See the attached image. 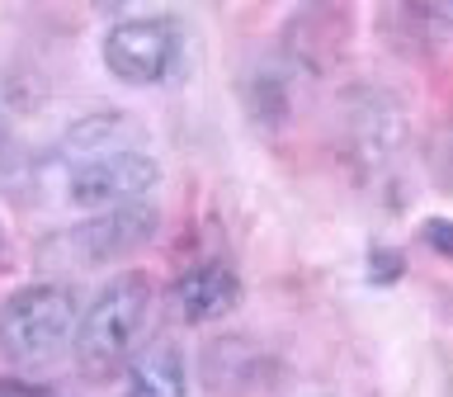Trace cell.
<instances>
[{
    "instance_id": "obj_3",
    "label": "cell",
    "mask_w": 453,
    "mask_h": 397,
    "mask_svg": "<svg viewBox=\"0 0 453 397\" xmlns=\"http://www.w3.org/2000/svg\"><path fill=\"white\" fill-rule=\"evenodd\" d=\"M76 293L66 284H28L0 307V350L14 364H52L76 336Z\"/></svg>"
},
{
    "instance_id": "obj_8",
    "label": "cell",
    "mask_w": 453,
    "mask_h": 397,
    "mask_svg": "<svg viewBox=\"0 0 453 397\" xmlns=\"http://www.w3.org/2000/svg\"><path fill=\"white\" fill-rule=\"evenodd\" d=\"M0 397H62V393L38 388V383H24V378H0Z\"/></svg>"
},
{
    "instance_id": "obj_10",
    "label": "cell",
    "mask_w": 453,
    "mask_h": 397,
    "mask_svg": "<svg viewBox=\"0 0 453 397\" xmlns=\"http://www.w3.org/2000/svg\"><path fill=\"white\" fill-rule=\"evenodd\" d=\"M0 156H5V119H0Z\"/></svg>"
},
{
    "instance_id": "obj_5",
    "label": "cell",
    "mask_w": 453,
    "mask_h": 397,
    "mask_svg": "<svg viewBox=\"0 0 453 397\" xmlns=\"http://www.w3.org/2000/svg\"><path fill=\"white\" fill-rule=\"evenodd\" d=\"M151 232H156V208L127 204V208H109V213H99L95 222L76 227V232H71V246H76L90 265H104L113 255L137 251Z\"/></svg>"
},
{
    "instance_id": "obj_4",
    "label": "cell",
    "mask_w": 453,
    "mask_h": 397,
    "mask_svg": "<svg viewBox=\"0 0 453 397\" xmlns=\"http://www.w3.org/2000/svg\"><path fill=\"white\" fill-rule=\"evenodd\" d=\"M104 66L123 85H161L180 66V28L161 14H137L104 34Z\"/></svg>"
},
{
    "instance_id": "obj_2",
    "label": "cell",
    "mask_w": 453,
    "mask_h": 397,
    "mask_svg": "<svg viewBox=\"0 0 453 397\" xmlns=\"http://www.w3.org/2000/svg\"><path fill=\"white\" fill-rule=\"evenodd\" d=\"M151 307H156V289L147 275H119L95 293V303L85 307V317L76 322V364L85 378L104 383L137 354L142 336L151 326Z\"/></svg>"
},
{
    "instance_id": "obj_7",
    "label": "cell",
    "mask_w": 453,
    "mask_h": 397,
    "mask_svg": "<svg viewBox=\"0 0 453 397\" xmlns=\"http://www.w3.org/2000/svg\"><path fill=\"white\" fill-rule=\"evenodd\" d=\"M127 397H184V360L175 346L156 340L127 360Z\"/></svg>"
},
{
    "instance_id": "obj_1",
    "label": "cell",
    "mask_w": 453,
    "mask_h": 397,
    "mask_svg": "<svg viewBox=\"0 0 453 397\" xmlns=\"http://www.w3.org/2000/svg\"><path fill=\"white\" fill-rule=\"evenodd\" d=\"M137 137V123H127L123 113H95L71 128L57 152L62 190L71 204L90 213L142 204V194L161 180V166L151 152H142Z\"/></svg>"
},
{
    "instance_id": "obj_6",
    "label": "cell",
    "mask_w": 453,
    "mask_h": 397,
    "mask_svg": "<svg viewBox=\"0 0 453 397\" xmlns=\"http://www.w3.org/2000/svg\"><path fill=\"white\" fill-rule=\"evenodd\" d=\"M170 298H175V312L184 322H212V317H226L241 303V279L232 265L203 261L175 279V293Z\"/></svg>"
},
{
    "instance_id": "obj_9",
    "label": "cell",
    "mask_w": 453,
    "mask_h": 397,
    "mask_svg": "<svg viewBox=\"0 0 453 397\" xmlns=\"http://www.w3.org/2000/svg\"><path fill=\"white\" fill-rule=\"evenodd\" d=\"M425 237H430V246H434L439 255H449V222H444V218H430V222H425Z\"/></svg>"
}]
</instances>
